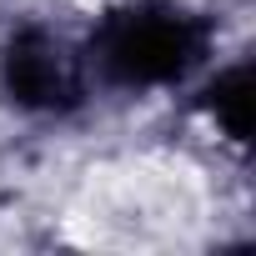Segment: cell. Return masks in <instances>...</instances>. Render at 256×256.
I'll return each mask as SVG.
<instances>
[{
  "instance_id": "cell-1",
  "label": "cell",
  "mask_w": 256,
  "mask_h": 256,
  "mask_svg": "<svg viewBox=\"0 0 256 256\" xmlns=\"http://www.w3.org/2000/svg\"><path fill=\"white\" fill-rule=\"evenodd\" d=\"M221 50V26L196 0H110L80 30L96 96L191 90Z\"/></svg>"
},
{
  "instance_id": "cell-2",
  "label": "cell",
  "mask_w": 256,
  "mask_h": 256,
  "mask_svg": "<svg viewBox=\"0 0 256 256\" xmlns=\"http://www.w3.org/2000/svg\"><path fill=\"white\" fill-rule=\"evenodd\" d=\"M0 100L26 120H76L96 100L80 30L36 16L16 20L0 36Z\"/></svg>"
},
{
  "instance_id": "cell-3",
  "label": "cell",
  "mask_w": 256,
  "mask_h": 256,
  "mask_svg": "<svg viewBox=\"0 0 256 256\" xmlns=\"http://www.w3.org/2000/svg\"><path fill=\"white\" fill-rule=\"evenodd\" d=\"M196 110L211 120V131L231 146H251V56L216 60L196 86H191Z\"/></svg>"
}]
</instances>
